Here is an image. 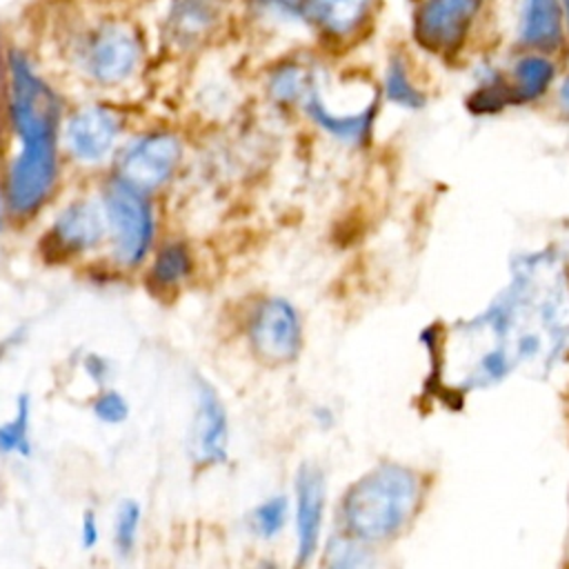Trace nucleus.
<instances>
[{
    "label": "nucleus",
    "instance_id": "27",
    "mask_svg": "<svg viewBox=\"0 0 569 569\" xmlns=\"http://www.w3.org/2000/svg\"><path fill=\"white\" fill-rule=\"evenodd\" d=\"M80 540L87 549H91L100 540V529H98V522H96L91 511H87L82 522H80Z\"/></svg>",
    "mask_w": 569,
    "mask_h": 569
},
{
    "label": "nucleus",
    "instance_id": "6",
    "mask_svg": "<svg viewBox=\"0 0 569 569\" xmlns=\"http://www.w3.org/2000/svg\"><path fill=\"white\" fill-rule=\"evenodd\" d=\"M138 58L140 47L136 36L120 24L100 27L84 49V67L102 84H116L129 78Z\"/></svg>",
    "mask_w": 569,
    "mask_h": 569
},
{
    "label": "nucleus",
    "instance_id": "16",
    "mask_svg": "<svg viewBox=\"0 0 569 569\" xmlns=\"http://www.w3.org/2000/svg\"><path fill=\"white\" fill-rule=\"evenodd\" d=\"M367 7V0H313L309 18L322 24L327 31L345 33L358 24Z\"/></svg>",
    "mask_w": 569,
    "mask_h": 569
},
{
    "label": "nucleus",
    "instance_id": "2",
    "mask_svg": "<svg viewBox=\"0 0 569 569\" xmlns=\"http://www.w3.org/2000/svg\"><path fill=\"white\" fill-rule=\"evenodd\" d=\"M9 113L20 138V153L9 169L7 200L16 213H31L56 182L60 102L18 53L9 60Z\"/></svg>",
    "mask_w": 569,
    "mask_h": 569
},
{
    "label": "nucleus",
    "instance_id": "4",
    "mask_svg": "<svg viewBox=\"0 0 569 569\" xmlns=\"http://www.w3.org/2000/svg\"><path fill=\"white\" fill-rule=\"evenodd\" d=\"M104 209L113 229L116 258L122 264H138L147 256L153 236L149 200L140 189L118 178L104 191Z\"/></svg>",
    "mask_w": 569,
    "mask_h": 569
},
{
    "label": "nucleus",
    "instance_id": "5",
    "mask_svg": "<svg viewBox=\"0 0 569 569\" xmlns=\"http://www.w3.org/2000/svg\"><path fill=\"white\" fill-rule=\"evenodd\" d=\"M249 336L256 353L264 360H291L300 347V320L296 309L282 298L264 300L251 318Z\"/></svg>",
    "mask_w": 569,
    "mask_h": 569
},
{
    "label": "nucleus",
    "instance_id": "10",
    "mask_svg": "<svg viewBox=\"0 0 569 569\" xmlns=\"http://www.w3.org/2000/svg\"><path fill=\"white\" fill-rule=\"evenodd\" d=\"M229 429L227 413L218 393L204 382H198V407L191 429V449L198 462L218 465L227 460Z\"/></svg>",
    "mask_w": 569,
    "mask_h": 569
},
{
    "label": "nucleus",
    "instance_id": "17",
    "mask_svg": "<svg viewBox=\"0 0 569 569\" xmlns=\"http://www.w3.org/2000/svg\"><path fill=\"white\" fill-rule=\"evenodd\" d=\"M553 78V67L549 60L538 58V56H529L522 58L516 67V91H513V100H531L538 98L549 80Z\"/></svg>",
    "mask_w": 569,
    "mask_h": 569
},
{
    "label": "nucleus",
    "instance_id": "14",
    "mask_svg": "<svg viewBox=\"0 0 569 569\" xmlns=\"http://www.w3.org/2000/svg\"><path fill=\"white\" fill-rule=\"evenodd\" d=\"M522 40L538 49H553L560 42V9L556 0H525Z\"/></svg>",
    "mask_w": 569,
    "mask_h": 569
},
{
    "label": "nucleus",
    "instance_id": "28",
    "mask_svg": "<svg viewBox=\"0 0 569 569\" xmlns=\"http://www.w3.org/2000/svg\"><path fill=\"white\" fill-rule=\"evenodd\" d=\"M84 369H87V373H89L96 382H104V378L109 376V362H107L102 356H96V353H91V356L84 360Z\"/></svg>",
    "mask_w": 569,
    "mask_h": 569
},
{
    "label": "nucleus",
    "instance_id": "24",
    "mask_svg": "<svg viewBox=\"0 0 569 569\" xmlns=\"http://www.w3.org/2000/svg\"><path fill=\"white\" fill-rule=\"evenodd\" d=\"M93 413L98 420L107 425H120L129 416V405L118 391H102L93 400Z\"/></svg>",
    "mask_w": 569,
    "mask_h": 569
},
{
    "label": "nucleus",
    "instance_id": "29",
    "mask_svg": "<svg viewBox=\"0 0 569 569\" xmlns=\"http://www.w3.org/2000/svg\"><path fill=\"white\" fill-rule=\"evenodd\" d=\"M560 107L569 113V76H567V80L562 82V89H560Z\"/></svg>",
    "mask_w": 569,
    "mask_h": 569
},
{
    "label": "nucleus",
    "instance_id": "23",
    "mask_svg": "<svg viewBox=\"0 0 569 569\" xmlns=\"http://www.w3.org/2000/svg\"><path fill=\"white\" fill-rule=\"evenodd\" d=\"M387 96H389V100H393L402 107H420L422 104V96L407 80V73L400 62H393L387 71Z\"/></svg>",
    "mask_w": 569,
    "mask_h": 569
},
{
    "label": "nucleus",
    "instance_id": "18",
    "mask_svg": "<svg viewBox=\"0 0 569 569\" xmlns=\"http://www.w3.org/2000/svg\"><path fill=\"white\" fill-rule=\"evenodd\" d=\"M29 396L22 393L18 398L16 416L0 425V453H18L29 456L31 442H29Z\"/></svg>",
    "mask_w": 569,
    "mask_h": 569
},
{
    "label": "nucleus",
    "instance_id": "30",
    "mask_svg": "<svg viewBox=\"0 0 569 569\" xmlns=\"http://www.w3.org/2000/svg\"><path fill=\"white\" fill-rule=\"evenodd\" d=\"M2 220H4V216H2V196H0V229H2Z\"/></svg>",
    "mask_w": 569,
    "mask_h": 569
},
{
    "label": "nucleus",
    "instance_id": "8",
    "mask_svg": "<svg viewBox=\"0 0 569 569\" xmlns=\"http://www.w3.org/2000/svg\"><path fill=\"white\" fill-rule=\"evenodd\" d=\"M480 0H429L416 20L418 40L431 51L453 49L469 27Z\"/></svg>",
    "mask_w": 569,
    "mask_h": 569
},
{
    "label": "nucleus",
    "instance_id": "1",
    "mask_svg": "<svg viewBox=\"0 0 569 569\" xmlns=\"http://www.w3.org/2000/svg\"><path fill=\"white\" fill-rule=\"evenodd\" d=\"M567 338L565 273L551 256H529L482 316L451 329L442 342V376L462 389L489 387L518 367L547 369Z\"/></svg>",
    "mask_w": 569,
    "mask_h": 569
},
{
    "label": "nucleus",
    "instance_id": "31",
    "mask_svg": "<svg viewBox=\"0 0 569 569\" xmlns=\"http://www.w3.org/2000/svg\"><path fill=\"white\" fill-rule=\"evenodd\" d=\"M565 9H567V22H569V0H565Z\"/></svg>",
    "mask_w": 569,
    "mask_h": 569
},
{
    "label": "nucleus",
    "instance_id": "21",
    "mask_svg": "<svg viewBox=\"0 0 569 569\" xmlns=\"http://www.w3.org/2000/svg\"><path fill=\"white\" fill-rule=\"evenodd\" d=\"M269 89H271V96H273L276 100H280V102L298 100V98L307 96V91H309L307 73H305L300 67H296V64L280 67V69L271 76Z\"/></svg>",
    "mask_w": 569,
    "mask_h": 569
},
{
    "label": "nucleus",
    "instance_id": "20",
    "mask_svg": "<svg viewBox=\"0 0 569 569\" xmlns=\"http://www.w3.org/2000/svg\"><path fill=\"white\" fill-rule=\"evenodd\" d=\"M289 505L284 496H271L264 502H260L251 513V527L260 538H273L282 531L287 522Z\"/></svg>",
    "mask_w": 569,
    "mask_h": 569
},
{
    "label": "nucleus",
    "instance_id": "22",
    "mask_svg": "<svg viewBox=\"0 0 569 569\" xmlns=\"http://www.w3.org/2000/svg\"><path fill=\"white\" fill-rule=\"evenodd\" d=\"M140 527V507L133 500H124L113 522V542L122 556L131 553Z\"/></svg>",
    "mask_w": 569,
    "mask_h": 569
},
{
    "label": "nucleus",
    "instance_id": "19",
    "mask_svg": "<svg viewBox=\"0 0 569 569\" xmlns=\"http://www.w3.org/2000/svg\"><path fill=\"white\" fill-rule=\"evenodd\" d=\"M191 260L182 244H167L153 260L151 280L160 287H169L180 282L189 273Z\"/></svg>",
    "mask_w": 569,
    "mask_h": 569
},
{
    "label": "nucleus",
    "instance_id": "9",
    "mask_svg": "<svg viewBox=\"0 0 569 569\" xmlns=\"http://www.w3.org/2000/svg\"><path fill=\"white\" fill-rule=\"evenodd\" d=\"M325 511V476L313 465H302L296 476V533L298 565H307L320 540Z\"/></svg>",
    "mask_w": 569,
    "mask_h": 569
},
{
    "label": "nucleus",
    "instance_id": "25",
    "mask_svg": "<svg viewBox=\"0 0 569 569\" xmlns=\"http://www.w3.org/2000/svg\"><path fill=\"white\" fill-rule=\"evenodd\" d=\"M358 538H333L329 549H327V558L331 565L336 567H356L365 562V553L356 542Z\"/></svg>",
    "mask_w": 569,
    "mask_h": 569
},
{
    "label": "nucleus",
    "instance_id": "15",
    "mask_svg": "<svg viewBox=\"0 0 569 569\" xmlns=\"http://www.w3.org/2000/svg\"><path fill=\"white\" fill-rule=\"evenodd\" d=\"M213 22L211 0H176L171 11V29L180 42L200 38Z\"/></svg>",
    "mask_w": 569,
    "mask_h": 569
},
{
    "label": "nucleus",
    "instance_id": "7",
    "mask_svg": "<svg viewBox=\"0 0 569 569\" xmlns=\"http://www.w3.org/2000/svg\"><path fill=\"white\" fill-rule=\"evenodd\" d=\"M180 160V142L176 136L156 133L133 144L120 164V180L140 191L158 189L173 173Z\"/></svg>",
    "mask_w": 569,
    "mask_h": 569
},
{
    "label": "nucleus",
    "instance_id": "26",
    "mask_svg": "<svg viewBox=\"0 0 569 569\" xmlns=\"http://www.w3.org/2000/svg\"><path fill=\"white\" fill-rule=\"evenodd\" d=\"M262 9L271 11L273 16H287V18H302L311 13V2L313 0H258Z\"/></svg>",
    "mask_w": 569,
    "mask_h": 569
},
{
    "label": "nucleus",
    "instance_id": "3",
    "mask_svg": "<svg viewBox=\"0 0 569 569\" xmlns=\"http://www.w3.org/2000/svg\"><path fill=\"white\" fill-rule=\"evenodd\" d=\"M418 500L420 482L413 471L398 465H380L345 493L342 520L358 540H382L407 525Z\"/></svg>",
    "mask_w": 569,
    "mask_h": 569
},
{
    "label": "nucleus",
    "instance_id": "12",
    "mask_svg": "<svg viewBox=\"0 0 569 569\" xmlns=\"http://www.w3.org/2000/svg\"><path fill=\"white\" fill-rule=\"evenodd\" d=\"M104 233V218L93 202L69 204L53 224V238L69 251H82L100 242Z\"/></svg>",
    "mask_w": 569,
    "mask_h": 569
},
{
    "label": "nucleus",
    "instance_id": "11",
    "mask_svg": "<svg viewBox=\"0 0 569 569\" xmlns=\"http://www.w3.org/2000/svg\"><path fill=\"white\" fill-rule=\"evenodd\" d=\"M118 133V122L113 113L102 107H89L78 111L67 124V142L76 158L96 162L113 144Z\"/></svg>",
    "mask_w": 569,
    "mask_h": 569
},
{
    "label": "nucleus",
    "instance_id": "13",
    "mask_svg": "<svg viewBox=\"0 0 569 569\" xmlns=\"http://www.w3.org/2000/svg\"><path fill=\"white\" fill-rule=\"evenodd\" d=\"M305 107H307V113L325 129L329 131L331 136L340 138V140H347V142H360L367 131H369V124H371V116H373V107L369 104L367 109L358 111V113H333L327 109V104L322 102L320 93L318 91H307V100H305Z\"/></svg>",
    "mask_w": 569,
    "mask_h": 569
}]
</instances>
